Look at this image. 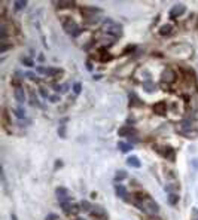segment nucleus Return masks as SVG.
<instances>
[{"instance_id":"f257e3e1","label":"nucleus","mask_w":198,"mask_h":220,"mask_svg":"<svg viewBox=\"0 0 198 220\" xmlns=\"http://www.w3.org/2000/svg\"><path fill=\"white\" fill-rule=\"evenodd\" d=\"M136 204H137V207H139L142 211H145V213L149 214V216H156L158 211H159L158 204H156L152 198H149V196H146V195L139 196V198L136 199Z\"/></svg>"},{"instance_id":"f03ea898","label":"nucleus","mask_w":198,"mask_h":220,"mask_svg":"<svg viewBox=\"0 0 198 220\" xmlns=\"http://www.w3.org/2000/svg\"><path fill=\"white\" fill-rule=\"evenodd\" d=\"M102 30H103V33H106L107 36H112L113 39L121 37V34H122V27H121L118 23H115V21H112V20H109V18L103 23Z\"/></svg>"},{"instance_id":"7ed1b4c3","label":"nucleus","mask_w":198,"mask_h":220,"mask_svg":"<svg viewBox=\"0 0 198 220\" xmlns=\"http://www.w3.org/2000/svg\"><path fill=\"white\" fill-rule=\"evenodd\" d=\"M63 28H64L70 36H77V34L80 33L79 25H77L72 18H64V20H63Z\"/></svg>"},{"instance_id":"20e7f679","label":"nucleus","mask_w":198,"mask_h":220,"mask_svg":"<svg viewBox=\"0 0 198 220\" xmlns=\"http://www.w3.org/2000/svg\"><path fill=\"white\" fill-rule=\"evenodd\" d=\"M189 46L188 45H174L173 48L168 49L170 55H174V57H180V58H188L189 55H192V52H183V49H188Z\"/></svg>"},{"instance_id":"39448f33","label":"nucleus","mask_w":198,"mask_h":220,"mask_svg":"<svg viewBox=\"0 0 198 220\" xmlns=\"http://www.w3.org/2000/svg\"><path fill=\"white\" fill-rule=\"evenodd\" d=\"M176 77H177V76H176V73H174L173 68H165V70L162 71V74H161V83H162V86L173 83V82L176 80Z\"/></svg>"},{"instance_id":"423d86ee","label":"nucleus","mask_w":198,"mask_h":220,"mask_svg":"<svg viewBox=\"0 0 198 220\" xmlns=\"http://www.w3.org/2000/svg\"><path fill=\"white\" fill-rule=\"evenodd\" d=\"M185 5H182V3H177V5H174L171 9H170V18H173V20H176V18H179L183 12H185Z\"/></svg>"},{"instance_id":"0eeeda50","label":"nucleus","mask_w":198,"mask_h":220,"mask_svg":"<svg viewBox=\"0 0 198 220\" xmlns=\"http://www.w3.org/2000/svg\"><path fill=\"white\" fill-rule=\"evenodd\" d=\"M36 70H37V73L48 74V76H55V74H60V73H61V70H60V68H52V67H42V66L36 67Z\"/></svg>"},{"instance_id":"6e6552de","label":"nucleus","mask_w":198,"mask_h":220,"mask_svg":"<svg viewBox=\"0 0 198 220\" xmlns=\"http://www.w3.org/2000/svg\"><path fill=\"white\" fill-rule=\"evenodd\" d=\"M61 208L66 214H76L80 208L75 204H70V202H61Z\"/></svg>"},{"instance_id":"1a4fd4ad","label":"nucleus","mask_w":198,"mask_h":220,"mask_svg":"<svg viewBox=\"0 0 198 220\" xmlns=\"http://www.w3.org/2000/svg\"><path fill=\"white\" fill-rule=\"evenodd\" d=\"M95 14H100V9H97V8H89V6L82 8V15H83L86 20H88V18L95 17Z\"/></svg>"},{"instance_id":"9d476101","label":"nucleus","mask_w":198,"mask_h":220,"mask_svg":"<svg viewBox=\"0 0 198 220\" xmlns=\"http://www.w3.org/2000/svg\"><path fill=\"white\" fill-rule=\"evenodd\" d=\"M153 112L156 115H165L167 113V103L165 101H159L153 106Z\"/></svg>"},{"instance_id":"9b49d317","label":"nucleus","mask_w":198,"mask_h":220,"mask_svg":"<svg viewBox=\"0 0 198 220\" xmlns=\"http://www.w3.org/2000/svg\"><path fill=\"white\" fill-rule=\"evenodd\" d=\"M57 198H58L60 204H61V202H67V199L70 198L67 189H64V187H58V189H57Z\"/></svg>"},{"instance_id":"f8f14e48","label":"nucleus","mask_w":198,"mask_h":220,"mask_svg":"<svg viewBox=\"0 0 198 220\" xmlns=\"http://www.w3.org/2000/svg\"><path fill=\"white\" fill-rule=\"evenodd\" d=\"M14 97H15V100L18 103H24L26 101V92H24V89L21 86H17L15 91H14Z\"/></svg>"},{"instance_id":"ddd939ff","label":"nucleus","mask_w":198,"mask_h":220,"mask_svg":"<svg viewBox=\"0 0 198 220\" xmlns=\"http://www.w3.org/2000/svg\"><path fill=\"white\" fill-rule=\"evenodd\" d=\"M115 190H116V195H118L121 199H127L128 193H127V189H125L122 184H116V186H115Z\"/></svg>"},{"instance_id":"4468645a","label":"nucleus","mask_w":198,"mask_h":220,"mask_svg":"<svg viewBox=\"0 0 198 220\" xmlns=\"http://www.w3.org/2000/svg\"><path fill=\"white\" fill-rule=\"evenodd\" d=\"M94 217H102V219H104L106 217V213H104V210L102 208V207H92V210L89 211Z\"/></svg>"},{"instance_id":"2eb2a0df","label":"nucleus","mask_w":198,"mask_h":220,"mask_svg":"<svg viewBox=\"0 0 198 220\" xmlns=\"http://www.w3.org/2000/svg\"><path fill=\"white\" fill-rule=\"evenodd\" d=\"M171 31H173V25L171 24H164L159 28V34L161 36H168V34H171Z\"/></svg>"},{"instance_id":"dca6fc26","label":"nucleus","mask_w":198,"mask_h":220,"mask_svg":"<svg viewBox=\"0 0 198 220\" xmlns=\"http://www.w3.org/2000/svg\"><path fill=\"white\" fill-rule=\"evenodd\" d=\"M127 164H128L130 167H133V168H139V167L142 165L137 156H130V158L127 159Z\"/></svg>"},{"instance_id":"f3484780","label":"nucleus","mask_w":198,"mask_h":220,"mask_svg":"<svg viewBox=\"0 0 198 220\" xmlns=\"http://www.w3.org/2000/svg\"><path fill=\"white\" fill-rule=\"evenodd\" d=\"M143 89L146 92H153L155 91V83L151 82V80H146V82H143Z\"/></svg>"},{"instance_id":"a211bd4d","label":"nucleus","mask_w":198,"mask_h":220,"mask_svg":"<svg viewBox=\"0 0 198 220\" xmlns=\"http://www.w3.org/2000/svg\"><path fill=\"white\" fill-rule=\"evenodd\" d=\"M118 147H119L121 152H124V153H125V152H130V150L133 149V146H131L130 143H124V141H119V143H118Z\"/></svg>"},{"instance_id":"6ab92c4d","label":"nucleus","mask_w":198,"mask_h":220,"mask_svg":"<svg viewBox=\"0 0 198 220\" xmlns=\"http://www.w3.org/2000/svg\"><path fill=\"white\" fill-rule=\"evenodd\" d=\"M14 113H15V116H17L18 119H24V118H26V110H24L23 107L14 109Z\"/></svg>"},{"instance_id":"aec40b11","label":"nucleus","mask_w":198,"mask_h":220,"mask_svg":"<svg viewBox=\"0 0 198 220\" xmlns=\"http://www.w3.org/2000/svg\"><path fill=\"white\" fill-rule=\"evenodd\" d=\"M27 6V2L26 0H17V2H14V8L17 9V11H21V9H24Z\"/></svg>"},{"instance_id":"412c9836","label":"nucleus","mask_w":198,"mask_h":220,"mask_svg":"<svg viewBox=\"0 0 198 220\" xmlns=\"http://www.w3.org/2000/svg\"><path fill=\"white\" fill-rule=\"evenodd\" d=\"M182 130L183 131H191L192 130V121L191 119H185L182 122Z\"/></svg>"},{"instance_id":"4be33fe9","label":"nucleus","mask_w":198,"mask_h":220,"mask_svg":"<svg viewBox=\"0 0 198 220\" xmlns=\"http://www.w3.org/2000/svg\"><path fill=\"white\" fill-rule=\"evenodd\" d=\"M57 5H58L60 9H66V8H73L75 3H73V2H63V0H61V2H58Z\"/></svg>"},{"instance_id":"5701e85b","label":"nucleus","mask_w":198,"mask_h":220,"mask_svg":"<svg viewBox=\"0 0 198 220\" xmlns=\"http://www.w3.org/2000/svg\"><path fill=\"white\" fill-rule=\"evenodd\" d=\"M67 89H69V85H57L55 86V91L57 92H61V94L67 92Z\"/></svg>"},{"instance_id":"b1692460","label":"nucleus","mask_w":198,"mask_h":220,"mask_svg":"<svg viewBox=\"0 0 198 220\" xmlns=\"http://www.w3.org/2000/svg\"><path fill=\"white\" fill-rule=\"evenodd\" d=\"M125 177H127V173H125V171H118V173L115 174V180H116V181H119V180H124Z\"/></svg>"},{"instance_id":"393cba45","label":"nucleus","mask_w":198,"mask_h":220,"mask_svg":"<svg viewBox=\"0 0 198 220\" xmlns=\"http://www.w3.org/2000/svg\"><path fill=\"white\" fill-rule=\"evenodd\" d=\"M91 205H89V202L88 201H82L80 202V210H83V211H91Z\"/></svg>"},{"instance_id":"a878e982","label":"nucleus","mask_w":198,"mask_h":220,"mask_svg":"<svg viewBox=\"0 0 198 220\" xmlns=\"http://www.w3.org/2000/svg\"><path fill=\"white\" fill-rule=\"evenodd\" d=\"M131 133H133V130H131V128H128V127H124V128H121V130H119V135H127V134H130V135H131Z\"/></svg>"},{"instance_id":"bb28decb","label":"nucleus","mask_w":198,"mask_h":220,"mask_svg":"<svg viewBox=\"0 0 198 220\" xmlns=\"http://www.w3.org/2000/svg\"><path fill=\"white\" fill-rule=\"evenodd\" d=\"M177 201H179V196H177L176 193H170V196H168V202H170L171 205H174Z\"/></svg>"},{"instance_id":"cd10ccee","label":"nucleus","mask_w":198,"mask_h":220,"mask_svg":"<svg viewBox=\"0 0 198 220\" xmlns=\"http://www.w3.org/2000/svg\"><path fill=\"white\" fill-rule=\"evenodd\" d=\"M164 156H165V158H168V159H174V153H173V149H171V147H167V150H165Z\"/></svg>"},{"instance_id":"c85d7f7f","label":"nucleus","mask_w":198,"mask_h":220,"mask_svg":"<svg viewBox=\"0 0 198 220\" xmlns=\"http://www.w3.org/2000/svg\"><path fill=\"white\" fill-rule=\"evenodd\" d=\"M80 89H82V85H80L79 82H76V83L73 85V91H75V94H79Z\"/></svg>"},{"instance_id":"c756f323","label":"nucleus","mask_w":198,"mask_h":220,"mask_svg":"<svg viewBox=\"0 0 198 220\" xmlns=\"http://www.w3.org/2000/svg\"><path fill=\"white\" fill-rule=\"evenodd\" d=\"M21 61H23V64H26L27 67H33V61H31L30 58H23Z\"/></svg>"},{"instance_id":"7c9ffc66","label":"nucleus","mask_w":198,"mask_h":220,"mask_svg":"<svg viewBox=\"0 0 198 220\" xmlns=\"http://www.w3.org/2000/svg\"><path fill=\"white\" fill-rule=\"evenodd\" d=\"M58 134H60V137H66V125H61L60 127V130H58Z\"/></svg>"},{"instance_id":"2f4dec72","label":"nucleus","mask_w":198,"mask_h":220,"mask_svg":"<svg viewBox=\"0 0 198 220\" xmlns=\"http://www.w3.org/2000/svg\"><path fill=\"white\" fill-rule=\"evenodd\" d=\"M26 76H27L28 79H31V80H37V77H36L34 73H30V71H28V73H26Z\"/></svg>"},{"instance_id":"473e14b6","label":"nucleus","mask_w":198,"mask_h":220,"mask_svg":"<svg viewBox=\"0 0 198 220\" xmlns=\"http://www.w3.org/2000/svg\"><path fill=\"white\" fill-rule=\"evenodd\" d=\"M46 220H58V216L57 214H49V216H46Z\"/></svg>"},{"instance_id":"72a5a7b5","label":"nucleus","mask_w":198,"mask_h":220,"mask_svg":"<svg viewBox=\"0 0 198 220\" xmlns=\"http://www.w3.org/2000/svg\"><path fill=\"white\" fill-rule=\"evenodd\" d=\"M30 103H31L33 106H34V104H39V103H37V98L34 97V94H33V92H31V101H30Z\"/></svg>"},{"instance_id":"f704fd0d","label":"nucleus","mask_w":198,"mask_h":220,"mask_svg":"<svg viewBox=\"0 0 198 220\" xmlns=\"http://www.w3.org/2000/svg\"><path fill=\"white\" fill-rule=\"evenodd\" d=\"M51 101H52V103H57V101H60V97H58V95H52V97H51Z\"/></svg>"},{"instance_id":"c9c22d12","label":"nucleus","mask_w":198,"mask_h":220,"mask_svg":"<svg viewBox=\"0 0 198 220\" xmlns=\"http://www.w3.org/2000/svg\"><path fill=\"white\" fill-rule=\"evenodd\" d=\"M40 94H42V95H43L45 98H48V92H46V91H45L43 88H40Z\"/></svg>"},{"instance_id":"e433bc0d","label":"nucleus","mask_w":198,"mask_h":220,"mask_svg":"<svg viewBox=\"0 0 198 220\" xmlns=\"http://www.w3.org/2000/svg\"><path fill=\"white\" fill-rule=\"evenodd\" d=\"M76 220H83V219H76Z\"/></svg>"}]
</instances>
